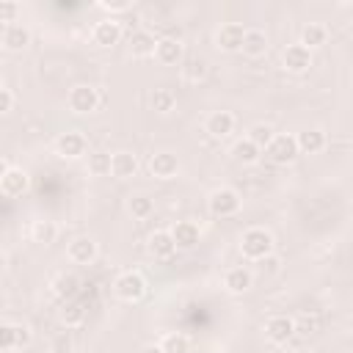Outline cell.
Here are the masks:
<instances>
[{"label": "cell", "mask_w": 353, "mask_h": 353, "mask_svg": "<svg viewBox=\"0 0 353 353\" xmlns=\"http://www.w3.org/2000/svg\"><path fill=\"white\" fill-rule=\"evenodd\" d=\"M97 6L113 17V14H124V11H130V8H132V0H99Z\"/></svg>", "instance_id": "cell-39"}, {"label": "cell", "mask_w": 353, "mask_h": 353, "mask_svg": "<svg viewBox=\"0 0 353 353\" xmlns=\"http://www.w3.org/2000/svg\"><path fill=\"white\" fill-rule=\"evenodd\" d=\"M207 210L212 218H234L240 210H243V199L234 188L229 185H221V188H212L210 196H207Z\"/></svg>", "instance_id": "cell-2"}, {"label": "cell", "mask_w": 353, "mask_h": 353, "mask_svg": "<svg viewBox=\"0 0 353 353\" xmlns=\"http://www.w3.org/2000/svg\"><path fill=\"white\" fill-rule=\"evenodd\" d=\"M124 207H127V212H130L135 221H146V218L154 212V201H152L146 193H130V196L124 199Z\"/></svg>", "instance_id": "cell-28"}, {"label": "cell", "mask_w": 353, "mask_h": 353, "mask_svg": "<svg viewBox=\"0 0 353 353\" xmlns=\"http://www.w3.org/2000/svg\"><path fill=\"white\" fill-rule=\"evenodd\" d=\"M50 290H52V295H55L61 303L74 301V298H77V292H80V279H77L74 273L61 270V273H58V276L50 281Z\"/></svg>", "instance_id": "cell-22"}, {"label": "cell", "mask_w": 353, "mask_h": 353, "mask_svg": "<svg viewBox=\"0 0 353 353\" xmlns=\"http://www.w3.org/2000/svg\"><path fill=\"white\" fill-rule=\"evenodd\" d=\"M99 102H102L99 91H97L94 85H88V83H77V85H72L69 94H66V108H69L74 116H88V113H94V110L99 108Z\"/></svg>", "instance_id": "cell-5"}, {"label": "cell", "mask_w": 353, "mask_h": 353, "mask_svg": "<svg viewBox=\"0 0 353 353\" xmlns=\"http://www.w3.org/2000/svg\"><path fill=\"white\" fill-rule=\"evenodd\" d=\"M149 105H152L154 113H163L165 116V113H171L176 108V94L171 88H165V85H160V88H154L149 94Z\"/></svg>", "instance_id": "cell-31"}, {"label": "cell", "mask_w": 353, "mask_h": 353, "mask_svg": "<svg viewBox=\"0 0 353 353\" xmlns=\"http://www.w3.org/2000/svg\"><path fill=\"white\" fill-rule=\"evenodd\" d=\"M245 138H248V141H254V143L265 152V149H268V143L276 138V130H273L270 124H265V121H256V124H251V127H248Z\"/></svg>", "instance_id": "cell-33"}, {"label": "cell", "mask_w": 353, "mask_h": 353, "mask_svg": "<svg viewBox=\"0 0 353 353\" xmlns=\"http://www.w3.org/2000/svg\"><path fill=\"white\" fill-rule=\"evenodd\" d=\"M204 77H207V58L190 55V58L182 61V80H185V83L196 85V83H201Z\"/></svg>", "instance_id": "cell-29"}, {"label": "cell", "mask_w": 353, "mask_h": 353, "mask_svg": "<svg viewBox=\"0 0 353 353\" xmlns=\"http://www.w3.org/2000/svg\"><path fill=\"white\" fill-rule=\"evenodd\" d=\"M254 287V273L245 268V265H234V268H226L223 273V290L232 292V295H243Z\"/></svg>", "instance_id": "cell-19"}, {"label": "cell", "mask_w": 353, "mask_h": 353, "mask_svg": "<svg viewBox=\"0 0 353 353\" xmlns=\"http://www.w3.org/2000/svg\"><path fill=\"white\" fill-rule=\"evenodd\" d=\"M0 44H3L6 52H22V50L30 44V28L22 25V22L3 25V30H0Z\"/></svg>", "instance_id": "cell-14"}, {"label": "cell", "mask_w": 353, "mask_h": 353, "mask_svg": "<svg viewBox=\"0 0 353 353\" xmlns=\"http://www.w3.org/2000/svg\"><path fill=\"white\" fill-rule=\"evenodd\" d=\"M185 58V47L176 36H163L157 39V50H154V61L160 66H179Z\"/></svg>", "instance_id": "cell-16"}, {"label": "cell", "mask_w": 353, "mask_h": 353, "mask_svg": "<svg viewBox=\"0 0 353 353\" xmlns=\"http://www.w3.org/2000/svg\"><path fill=\"white\" fill-rule=\"evenodd\" d=\"M141 353H163V347H160V342H149L141 347Z\"/></svg>", "instance_id": "cell-43"}, {"label": "cell", "mask_w": 353, "mask_h": 353, "mask_svg": "<svg viewBox=\"0 0 353 353\" xmlns=\"http://www.w3.org/2000/svg\"><path fill=\"white\" fill-rule=\"evenodd\" d=\"M281 66H284V72H290V74H303V72H309V66H312V50L303 47L301 41L287 44V47L281 50Z\"/></svg>", "instance_id": "cell-9"}, {"label": "cell", "mask_w": 353, "mask_h": 353, "mask_svg": "<svg viewBox=\"0 0 353 353\" xmlns=\"http://www.w3.org/2000/svg\"><path fill=\"white\" fill-rule=\"evenodd\" d=\"M245 30L240 22H223L218 30H215V47L221 52H240L243 50V39H245Z\"/></svg>", "instance_id": "cell-11"}, {"label": "cell", "mask_w": 353, "mask_h": 353, "mask_svg": "<svg viewBox=\"0 0 353 353\" xmlns=\"http://www.w3.org/2000/svg\"><path fill=\"white\" fill-rule=\"evenodd\" d=\"M325 41H328V28H325L323 22H309V25H303V30H301V44H303V47L314 50V47H323Z\"/></svg>", "instance_id": "cell-30"}, {"label": "cell", "mask_w": 353, "mask_h": 353, "mask_svg": "<svg viewBox=\"0 0 353 353\" xmlns=\"http://www.w3.org/2000/svg\"><path fill=\"white\" fill-rule=\"evenodd\" d=\"M113 295L124 303H138L146 295V279L141 270H121L113 279Z\"/></svg>", "instance_id": "cell-3"}, {"label": "cell", "mask_w": 353, "mask_h": 353, "mask_svg": "<svg viewBox=\"0 0 353 353\" xmlns=\"http://www.w3.org/2000/svg\"><path fill=\"white\" fill-rule=\"evenodd\" d=\"M52 149H55V154H58L61 160H80V157H88V154H91V152H88V138H85L80 130H66V132H61V135L55 138Z\"/></svg>", "instance_id": "cell-7"}, {"label": "cell", "mask_w": 353, "mask_h": 353, "mask_svg": "<svg viewBox=\"0 0 353 353\" xmlns=\"http://www.w3.org/2000/svg\"><path fill=\"white\" fill-rule=\"evenodd\" d=\"M234 124H237V119H234V113L232 110H212L207 119H204V130H207V135L210 138H229L232 132H234Z\"/></svg>", "instance_id": "cell-18"}, {"label": "cell", "mask_w": 353, "mask_h": 353, "mask_svg": "<svg viewBox=\"0 0 353 353\" xmlns=\"http://www.w3.org/2000/svg\"><path fill=\"white\" fill-rule=\"evenodd\" d=\"M30 240L39 245H52L58 240V223L50 218H39L30 223Z\"/></svg>", "instance_id": "cell-27"}, {"label": "cell", "mask_w": 353, "mask_h": 353, "mask_svg": "<svg viewBox=\"0 0 353 353\" xmlns=\"http://www.w3.org/2000/svg\"><path fill=\"white\" fill-rule=\"evenodd\" d=\"M0 350H3V353L19 350V347H17V328H14V320H3V323H0Z\"/></svg>", "instance_id": "cell-36"}, {"label": "cell", "mask_w": 353, "mask_h": 353, "mask_svg": "<svg viewBox=\"0 0 353 353\" xmlns=\"http://www.w3.org/2000/svg\"><path fill=\"white\" fill-rule=\"evenodd\" d=\"M17 17H19V3H14V0H3V3H0V22H3V25L19 22Z\"/></svg>", "instance_id": "cell-38"}, {"label": "cell", "mask_w": 353, "mask_h": 353, "mask_svg": "<svg viewBox=\"0 0 353 353\" xmlns=\"http://www.w3.org/2000/svg\"><path fill=\"white\" fill-rule=\"evenodd\" d=\"M317 328H320V323H317L314 314H301V317H295V334L309 336V334H314Z\"/></svg>", "instance_id": "cell-37"}, {"label": "cell", "mask_w": 353, "mask_h": 353, "mask_svg": "<svg viewBox=\"0 0 353 353\" xmlns=\"http://www.w3.org/2000/svg\"><path fill=\"white\" fill-rule=\"evenodd\" d=\"M14 102H17L14 91H11L8 85H3V88H0V113H11V110H14Z\"/></svg>", "instance_id": "cell-41"}, {"label": "cell", "mask_w": 353, "mask_h": 353, "mask_svg": "<svg viewBox=\"0 0 353 353\" xmlns=\"http://www.w3.org/2000/svg\"><path fill=\"white\" fill-rule=\"evenodd\" d=\"M47 350L50 353H74V336H72V331L69 328L55 331L50 336V342H47Z\"/></svg>", "instance_id": "cell-34"}, {"label": "cell", "mask_w": 353, "mask_h": 353, "mask_svg": "<svg viewBox=\"0 0 353 353\" xmlns=\"http://www.w3.org/2000/svg\"><path fill=\"white\" fill-rule=\"evenodd\" d=\"M262 154H265V160L273 163V165H290V163H295V157L301 154V149H298L295 135L276 132V138L268 143V149H265Z\"/></svg>", "instance_id": "cell-6"}, {"label": "cell", "mask_w": 353, "mask_h": 353, "mask_svg": "<svg viewBox=\"0 0 353 353\" xmlns=\"http://www.w3.org/2000/svg\"><path fill=\"white\" fill-rule=\"evenodd\" d=\"M295 336V317L290 314H270L265 320V339L270 345H287Z\"/></svg>", "instance_id": "cell-8"}, {"label": "cell", "mask_w": 353, "mask_h": 353, "mask_svg": "<svg viewBox=\"0 0 353 353\" xmlns=\"http://www.w3.org/2000/svg\"><path fill=\"white\" fill-rule=\"evenodd\" d=\"M97 256H99V245L88 234H80V237L69 240V245H66V259L74 265H91Z\"/></svg>", "instance_id": "cell-12"}, {"label": "cell", "mask_w": 353, "mask_h": 353, "mask_svg": "<svg viewBox=\"0 0 353 353\" xmlns=\"http://www.w3.org/2000/svg\"><path fill=\"white\" fill-rule=\"evenodd\" d=\"M345 353H353V350H345Z\"/></svg>", "instance_id": "cell-44"}, {"label": "cell", "mask_w": 353, "mask_h": 353, "mask_svg": "<svg viewBox=\"0 0 353 353\" xmlns=\"http://www.w3.org/2000/svg\"><path fill=\"white\" fill-rule=\"evenodd\" d=\"M229 154H232V160H234V163L254 165V163L262 157V149H259L254 141H248V138L243 135L240 141H234V143H232V152H229Z\"/></svg>", "instance_id": "cell-25"}, {"label": "cell", "mask_w": 353, "mask_h": 353, "mask_svg": "<svg viewBox=\"0 0 353 353\" xmlns=\"http://www.w3.org/2000/svg\"><path fill=\"white\" fill-rule=\"evenodd\" d=\"M243 259L248 262H262L268 259L270 254H276V237L270 229L265 226H248L243 234H240V243H237Z\"/></svg>", "instance_id": "cell-1"}, {"label": "cell", "mask_w": 353, "mask_h": 353, "mask_svg": "<svg viewBox=\"0 0 353 353\" xmlns=\"http://www.w3.org/2000/svg\"><path fill=\"white\" fill-rule=\"evenodd\" d=\"M146 251H149V256H154V259H160V262L171 259V256L176 254V243H174L171 229H154V232L146 237Z\"/></svg>", "instance_id": "cell-13"}, {"label": "cell", "mask_w": 353, "mask_h": 353, "mask_svg": "<svg viewBox=\"0 0 353 353\" xmlns=\"http://www.w3.org/2000/svg\"><path fill=\"white\" fill-rule=\"evenodd\" d=\"M259 265V270L262 273H279V265H281V259L276 256V254H270L268 259H262V262H256Z\"/></svg>", "instance_id": "cell-42"}, {"label": "cell", "mask_w": 353, "mask_h": 353, "mask_svg": "<svg viewBox=\"0 0 353 353\" xmlns=\"http://www.w3.org/2000/svg\"><path fill=\"white\" fill-rule=\"evenodd\" d=\"M295 141H298L301 154H320V152L328 146V135H325L320 127H309V130L298 132Z\"/></svg>", "instance_id": "cell-24"}, {"label": "cell", "mask_w": 353, "mask_h": 353, "mask_svg": "<svg viewBox=\"0 0 353 353\" xmlns=\"http://www.w3.org/2000/svg\"><path fill=\"white\" fill-rule=\"evenodd\" d=\"M14 328H17V347H19V350L28 347V345L33 342V328H30L28 323H17V320H14Z\"/></svg>", "instance_id": "cell-40"}, {"label": "cell", "mask_w": 353, "mask_h": 353, "mask_svg": "<svg viewBox=\"0 0 353 353\" xmlns=\"http://www.w3.org/2000/svg\"><path fill=\"white\" fill-rule=\"evenodd\" d=\"M88 174L91 176H110V152H91L88 154Z\"/></svg>", "instance_id": "cell-35"}, {"label": "cell", "mask_w": 353, "mask_h": 353, "mask_svg": "<svg viewBox=\"0 0 353 353\" xmlns=\"http://www.w3.org/2000/svg\"><path fill=\"white\" fill-rule=\"evenodd\" d=\"M58 323L63 325V328H80L83 323H85V306L80 303V301H66L61 309H58Z\"/></svg>", "instance_id": "cell-26"}, {"label": "cell", "mask_w": 353, "mask_h": 353, "mask_svg": "<svg viewBox=\"0 0 353 353\" xmlns=\"http://www.w3.org/2000/svg\"><path fill=\"white\" fill-rule=\"evenodd\" d=\"M28 188H30V174L19 165H11V160L3 157L0 160V190H3V196L17 199V196L28 193Z\"/></svg>", "instance_id": "cell-4"}, {"label": "cell", "mask_w": 353, "mask_h": 353, "mask_svg": "<svg viewBox=\"0 0 353 353\" xmlns=\"http://www.w3.org/2000/svg\"><path fill=\"white\" fill-rule=\"evenodd\" d=\"M179 168H182L179 157H176L174 152H168V149L154 152V154L149 157V171H152L154 179H174V176L179 174Z\"/></svg>", "instance_id": "cell-15"}, {"label": "cell", "mask_w": 353, "mask_h": 353, "mask_svg": "<svg viewBox=\"0 0 353 353\" xmlns=\"http://www.w3.org/2000/svg\"><path fill=\"white\" fill-rule=\"evenodd\" d=\"M268 47H270V39H268V33L262 30V28H248L245 30V39H243V55L245 58H251V61H256V58H262L265 52H268Z\"/></svg>", "instance_id": "cell-23"}, {"label": "cell", "mask_w": 353, "mask_h": 353, "mask_svg": "<svg viewBox=\"0 0 353 353\" xmlns=\"http://www.w3.org/2000/svg\"><path fill=\"white\" fill-rule=\"evenodd\" d=\"M171 234H174L176 248H182V251L196 248V245H199V240H201V229H199V223H196V221H190V218L176 221V223L171 226Z\"/></svg>", "instance_id": "cell-20"}, {"label": "cell", "mask_w": 353, "mask_h": 353, "mask_svg": "<svg viewBox=\"0 0 353 353\" xmlns=\"http://www.w3.org/2000/svg\"><path fill=\"white\" fill-rule=\"evenodd\" d=\"M121 22L116 19V17H105V19H99L94 28H91V41L97 44V47H102V50H108V47H116L119 41H121Z\"/></svg>", "instance_id": "cell-10"}, {"label": "cell", "mask_w": 353, "mask_h": 353, "mask_svg": "<svg viewBox=\"0 0 353 353\" xmlns=\"http://www.w3.org/2000/svg\"><path fill=\"white\" fill-rule=\"evenodd\" d=\"M163 353H190V336L182 331H168L160 336Z\"/></svg>", "instance_id": "cell-32"}, {"label": "cell", "mask_w": 353, "mask_h": 353, "mask_svg": "<svg viewBox=\"0 0 353 353\" xmlns=\"http://www.w3.org/2000/svg\"><path fill=\"white\" fill-rule=\"evenodd\" d=\"M141 163H138V154L127 152V149H119V152H110V176L113 179H132L138 174Z\"/></svg>", "instance_id": "cell-17"}, {"label": "cell", "mask_w": 353, "mask_h": 353, "mask_svg": "<svg viewBox=\"0 0 353 353\" xmlns=\"http://www.w3.org/2000/svg\"><path fill=\"white\" fill-rule=\"evenodd\" d=\"M127 47H130V55L132 58H154V50H157V39L152 30H132L130 39H127Z\"/></svg>", "instance_id": "cell-21"}]
</instances>
